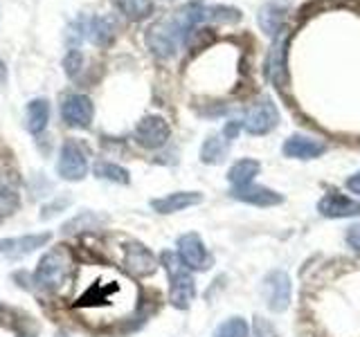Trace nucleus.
Here are the masks:
<instances>
[{
  "instance_id": "8",
  "label": "nucleus",
  "mask_w": 360,
  "mask_h": 337,
  "mask_svg": "<svg viewBox=\"0 0 360 337\" xmlns=\"http://www.w3.org/2000/svg\"><path fill=\"white\" fill-rule=\"evenodd\" d=\"M169 135H172V128H169V124L158 115H146L138 121V126H135V142L151 151L165 146Z\"/></svg>"
},
{
  "instance_id": "23",
  "label": "nucleus",
  "mask_w": 360,
  "mask_h": 337,
  "mask_svg": "<svg viewBox=\"0 0 360 337\" xmlns=\"http://www.w3.org/2000/svg\"><path fill=\"white\" fill-rule=\"evenodd\" d=\"M88 39L93 41L95 45H99V48H106V45H110L112 41V22L108 18H93L88 22Z\"/></svg>"
},
{
  "instance_id": "5",
  "label": "nucleus",
  "mask_w": 360,
  "mask_h": 337,
  "mask_svg": "<svg viewBox=\"0 0 360 337\" xmlns=\"http://www.w3.org/2000/svg\"><path fill=\"white\" fill-rule=\"evenodd\" d=\"M292 34L281 27V32L275 37L266 56V74L277 88H281L288 79V43Z\"/></svg>"
},
{
  "instance_id": "30",
  "label": "nucleus",
  "mask_w": 360,
  "mask_h": 337,
  "mask_svg": "<svg viewBox=\"0 0 360 337\" xmlns=\"http://www.w3.org/2000/svg\"><path fill=\"white\" fill-rule=\"evenodd\" d=\"M241 128H243V124H241V121H236V119H230V121H228V124H225V126H223V138L230 142V140H234L236 135L241 133Z\"/></svg>"
},
{
  "instance_id": "2",
  "label": "nucleus",
  "mask_w": 360,
  "mask_h": 337,
  "mask_svg": "<svg viewBox=\"0 0 360 337\" xmlns=\"http://www.w3.org/2000/svg\"><path fill=\"white\" fill-rule=\"evenodd\" d=\"M138 301V290L129 279L110 275L106 279L93 281L88 290L77 299V308L82 312H101L112 317H124L133 312Z\"/></svg>"
},
{
  "instance_id": "21",
  "label": "nucleus",
  "mask_w": 360,
  "mask_h": 337,
  "mask_svg": "<svg viewBox=\"0 0 360 337\" xmlns=\"http://www.w3.org/2000/svg\"><path fill=\"white\" fill-rule=\"evenodd\" d=\"M228 144L223 135H210L200 146V160L205 164H221L228 155Z\"/></svg>"
},
{
  "instance_id": "16",
  "label": "nucleus",
  "mask_w": 360,
  "mask_h": 337,
  "mask_svg": "<svg viewBox=\"0 0 360 337\" xmlns=\"http://www.w3.org/2000/svg\"><path fill=\"white\" fill-rule=\"evenodd\" d=\"M198 202H202V194H198V191H176V194H169L165 198L151 200V207L158 213H176L187 207H194Z\"/></svg>"
},
{
  "instance_id": "24",
  "label": "nucleus",
  "mask_w": 360,
  "mask_h": 337,
  "mask_svg": "<svg viewBox=\"0 0 360 337\" xmlns=\"http://www.w3.org/2000/svg\"><path fill=\"white\" fill-rule=\"evenodd\" d=\"M95 173L99 178H106L110 183H117V185H129V171L120 164H112V162H101L95 166Z\"/></svg>"
},
{
  "instance_id": "33",
  "label": "nucleus",
  "mask_w": 360,
  "mask_h": 337,
  "mask_svg": "<svg viewBox=\"0 0 360 337\" xmlns=\"http://www.w3.org/2000/svg\"><path fill=\"white\" fill-rule=\"evenodd\" d=\"M257 337H275L273 326H268L264 319H259L257 322Z\"/></svg>"
},
{
  "instance_id": "18",
  "label": "nucleus",
  "mask_w": 360,
  "mask_h": 337,
  "mask_svg": "<svg viewBox=\"0 0 360 337\" xmlns=\"http://www.w3.org/2000/svg\"><path fill=\"white\" fill-rule=\"evenodd\" d=\"M50 121V104L48 99H32L25 110V126L30 133L39 135L45 131Z\"/></svg>"
},
{
  "instance_id": "9",
  "label": "nucleus",
  "mask_w": 360,
  "mask_h": 337,
  "mask_svg": "<svg viewBox=\"0 0 360 337\" xmlns=\"http://www.w3.org/2000/svg\"><path fill=\"white\" fill-rule=\"evenodd\" d=\"M95 115V106L86 95H70L61 104V117L72 128H88Z\"/></svg>"
},
{
  "instance_id": "6",
  "label": "nucleus",
  "mask_w": 360,
  "mask_h": 337,
  "mask_svg": "<svg viewBox=\"0 0 360 337\" xmlns=\"http://www.w3.org/2000/svg\"><path fill=\"white\" fill-rule=\"evenodd\" d=\"M241 124L245 133H250V135H268L279 124V110L275 106V101L270 97L257 101L255 106L248 108L245 119Z\"/></svg>"
},
{
  "instance_id": "25",
  "label": "nucleus",
  "mask_w": 360,
  "mask_h": 337,
  "mask_svg": "<svg viewBox=\"0 0 360 337\" xmlns=\"http://www.w3.org/2000/svg\"><path fill=\"white\" fill-rule=\"evenodd\" d=\"M101 220H104V218L95 216L93 211H82V213H77V216L70 223L63 225V232L72 234V232H82V230H95L97 223H101Z\"/></svg>"
},
{
  "instance_id": "13",
  "label": "nucleus",
  "mask_w": 360,
  "mask_h": 337,
  "mask_svg": "<svg viewBox=\"0 0 360 337\" xmlns=\"http://www.w3.org/2000/svg\"><path fill=\"white\" fill-rule=\"evenodd\" d=\"M318 211L326 218H354L360 216V200L331 191L318 202Z\"/></svg>"
},
{
  "instance_id": "27",
  "label": "nucleus",
  "mask_w": 360,
  "mask_h": 337,
  "mask_svg": "<svg viewBox=\"0 0 360 337\" xmlns=\"http://www.w3.org/2000/svg\"><path fill=\"white\" fill-rule=\"evenodd\" d=\"M207 20L212 22H228V25H232V22H239L241 20V11L234 9V7H225V5H214V7H207Z\"/></svg>"
},
{
  "instance_id": "12",
  "label": "nucleus",
  "mask_w": 360,
  "mask_h": 337,
  "mask_svg": "<svg viewBox=\"0 0 360 337\" xmlns=\"http://www.w3.org/2000/svg\"><path fill=\"white\" fill-rule=\"evenodd\" d=\"M52 239V234H25V236H14V239H3L0 241V254H5L7 258H22L32 252H37L39 247L48 245Z\"/></svg>"
},
{
  "instance_id": "35",
  "label": "nucleus",
  "mask_w": 360,
  "mask_h": 337,
  "mask_svg": "<svg viewBox=\"0 0 360 337\" xmlns=\"http://www.w3.org/2000/svg\"><path fill=\"white\" fill-rule=\"evenodd\" d=\"M5 79H7V70H5V63H3V59H0V86L5 84Z\"/></svg>"
},
{
  "instance_id": "7",
  "label": "nucleus",
  "mask_w": 360,
  "mask_h": 337,
  "mask_svg": "<svg viewBox=\"0 0 360 337\" xmlns=\"http://www.w3.org/2000/svg\"><path fill=\"white\" fill-rule=\"evenodd\" d=\"M56 173L63 180H82L88 173V160L84 149L75 140H65L56 162Z\"/></svg>"
},
{
  "instance_id": "29",
  "label": "nucleus",
  "mask_w": 360,
  "mask_h": 337,
  "mask_svg": "<svg viewBox=\"0 0 360 337\" xmlns=\"http://www.w3.org/2000/svg\"><path fill=\"white\" fill-rule=\"evenodd\" d=\"M79 67H82V52L79 50H70L65 59V70L70 77H75V72H79Z\"/></svg>"
},
{
  "instance_id": "26",
  "label": "nucleus",
  "mask_w": 360,
  "mask_h": 337,
  "mask_svg": "<svg viewBox=\"0 0 360 337\" xmlns=\"http://www.w3.org/2000/svg\"><path fill=\"white\" fill-rule=\"evenodd\" d=\"M250 329H248V322L241 317H230L228 322H223L217 331H214V337H248Z\"/></svg>"
},
{
  "instance_id": "34",
  "label": "nucleus",
  "mask_w": 360,
  "mask_h": 337,
  "mask_svg": "<svg viewBox=\"0 0 360 337\" xmlns=\"http://www.w3.org/2000/svg\"><path fill=\"white\" fill-rule=\"evenodd\" d=\"M347 189H349V191H354V194H358V196H360V171H358V173H354L352 178L347 180Z\"/></svg>"
},
{
  "instance_id": "31",
  "label": "nucleus",
  "mask_w": 360,
  "mask_h": 337,
  "mask_svg": "<svg viewBox=\"0 0 360 337\" xmlns=\"http://www.w3.org/2000/svg\"><path fill=\"white\" fill-rule=\"evenodd\" d=\"M68 205H70V198H68V196H65L63 200H54V202H52V205H48V207H45V209H43V213H41V218H52V216H54V213H56V209H59V211H61V209H63V207H68Z\"/></svg>"
},
{
  "instance_id": "11",
  "label": "nucleus",
  "mask_w": 360,
  "mask_h": 337,
  "mask_svg": "<svg viewBox=\"0 0 360 337\" xmlns=\"http://www.w3.org/2000/svg\"><path fill=\"white\" fill-rule=\"evenodd\" d=\"M178 256L189 270H207L210 267V254L205 243L200 241L198 234H183L178 239Z\"/></svg>"
},
{
  "instance_id": "14",
  "label": "nucleus",
  "mask_w": 360,
  "mask_h": 337,
  "mask_svg": "<svg viewBox=\"0 0 360 337\" xmlns=\"http://www.w3.org/2000/svg\"><path fill=\"white\" fill-rule=\"evenodd\" d=\"M326 151L324 142L307 138V135H290L284 142V155L290 160H315Z\"/></svg>"
},
{
  "instance_id": "1",
  "label": "nucleus",
  "mask_w": 360,
  "mask_h": 337,
  "mask_svg": "<svg viewBox=\"0 0 360 337\" xmlns=\"http://www.w3.org/2000/svg\"><path fill=\"white\" fill-rule=\"evenodd\" d=\"M205 20H207V7L202 3H189L172 11V14L162 16L160 20H155L146 29V45L160 59H172L180 45L189 39V34Z\"/></svg>"
},
{
  "instance_id": "20",
  "label": "nucleus",
  "mask_w": 360,
  "mask_h": 337,
  "mask_svg": "<svg viewBox=\"0 0 360 337\" xmlns=\"http://www.w3.org/2000/svg\"><path fill=\"white\" fill-rule=\"evenodd\" d=\"M284 14H286V7L279 5V3H268L259 9V27H262L268 37H277L281 32V22H284Z\"/></svg>"
},
{
  "instance_id": "28",
  "label": "nucleus",
  "mask_w": 360,
  "mask_h": 337,
  "mask_svg": "<svg viewBox=\"0 0 360 337\" xmlns=\"http://www.w3.org/2000/svg\"><path fill=\"white\" fill-rule=\"evenodd\" d=\"M18 207V196L5 180H0V216H7Z\"/></svg>"
},
{
  "instance_id": "10",
  "label": "nucleus",
  "mask_w": 360,
  "mask_h": 337,
  "mask_svg": "<svg viewBox=\"0 0 360 337\" xmlns=\"http://www.w3.org/2000/svg\"><path fill=\"white\" fill-rule=\"evenodd\" d=\"M264 297L268 301V308L281 312L290 303V279L284 270H275L264 279Z\"/></svg>"
},
{
  "instance_id": "22",
  "label": "nucleus",
  "mask_w": 360,
  "mask_h": 337,
  "mask_svg": "<svg viewBox=\"0 0 360 337\" xmlns=\"http://www.w3.org/2000/svg\"><path fill=\"white\" fill-rule=\"evenodd\" d=\"M115 5L129 20H144L153 11V0H115Z\"/></svg>"
},
{
  "instance_id": "15",
  "label": "nucleus",
  "mask_w": 360,
  "mask_h": 337,
  "mask_svg": "<svg viewBox=\"0 0 360 337\" xmlns=\"http://www.w3.org/2000/svg\"><path fill=\"white\" fill-rule=\"evenodd\" d=\"M232 198L248 202V205H257V207H275L279 202H284V196L281 194H277V191L268 187H259V185L236 187L232 189Z\"/></svg>"
},
{
  "instance_id": "4",
  "label": "nucleus",
  "mask_w": 360,
  "mask_h": 337,
  "mask_svg": "<svg viewBox=\"0 0 360 337\" xmlns=\"http://www.w3.org/2000/svg\"><path fill=\"white\" fill-rule=\"evenodd\" d=\"M72 272V256L65 247H54L41 256L34 279L45 290H59Z\"/></svg>"
},
{
  "instance_id": "19",
  "label": "nucleus",
  "mask_w": 360,
  "mask_h": 337,
  "mask_svg": "<svg viewBox=\"0 0 360 337\" xmlns=\"http://www.w3.org/2000/svg\"><path fill=\"white\" fill-rule=\"evenodd\" d=\"M262 171V162L252 160V157H243V160L234 162L228 171V180L232 183V187H245V185H252V180L259 176Z\"/></svg>"
},
{
  "instance_id": "32",
  "label": "nucleus",
  "mask_w": 360,
  "mask_h": 337,
  "mask_svg": "<svg viewBox=\"0 0 360 337\" xmlns=\"http://www.w3.org/2000/svg\"><path fill=\"white\" fill-rule=\"evenodd\" d=\"M347 243H349V247H354L356 252H360V225H354V227H349V232H347Z\"/></svg>"
},
{
  "instance_id": "3",
  "label": "nucleus",
  "mask_w": 360,
  "mask_h": 337,
  "mask_svg": "<svg viewBox=\"0 0 360 337\" xmlns=\"http://www.w3.org/2000/svg\"><path fill=\"white\" fill-rule=\"evenodd\" d=\"M162 265L172 281V290H169V301L174 308L185 310L189 308V303L196 297V286L191 270L183 263V258L178 256V252H162Z\"/></svg>"
},
{
  "instance_id": "17",
  "label": "nucleus",
  "mask_w": 360,
  "mask_h": 337,
  "mask_svg": "<svg viewBox=\"0 0 360 337\" xmlns=\"http://www.w3.org/2000/svg\"><path fill=\"white\" fill-rule=\"evenodd\" d=\"M124 263H127L131 275H138V277H146V275H151L155 270L153 254L140 243H129L127 245V256H124Z\"/></svg>"
}]
</instances>
